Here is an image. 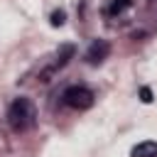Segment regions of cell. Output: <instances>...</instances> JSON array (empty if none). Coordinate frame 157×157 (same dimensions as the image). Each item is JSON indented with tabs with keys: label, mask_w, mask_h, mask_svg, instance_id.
Listing matches in <instances>:
<instances>
[{
	"label": "cell",
	"mask_w": 157,
	"mask_h": 157,
	"mask_svg": "<svg viewBox=\"0 0 157 157\" xmlns=\"http://www.w3.org/2000/svg\"><path fill=\"white\" fill-rule=\"evenodd\" d=\"M7 123L15 132H27L37 123V108L29 98H15L7 108Z\"/></svg>",
	"instance_id": "6da1fadb"
},
{
	"label": "cell",
	"mask_w": 157,
	"mask_h": 157,
	"mask_svg": "<svg viewBox=\"0 0 157 157\" xmlns=\"http://www.w3.org/2000/svg\"><path fill=\"white\" fill-rule=\"evenodd\" d=\"M61 98H64V103H66L69 108H74V110H88V108L96 103L93 91L86 88V86H69Z\"/></svg>",
	"instance_id": "7a4b0ae2"
},
{
	"label": "cell",
	"mask_w": 157,
	"mask_h": 157,
	"mask_svg": "<svg viewBox=\"0 0 157 157\" xmlns=\"http://www.w3.org/2000/svg\"><path fill=\"white\" fill-rule=\"evenodd\" d=\"M108 54H110V44H108L105 39H93L91 47L86 49V61L96 66V64H101L103 59H108Z\"/></svg>",
	"instance_id": "3957f363"
},
{
	"label": "cell",
	"mask_w": 157,
	"mask_h": 157,
	"mask_svg": "<svg viewBox=\"0 0 157 157\" xmlns=\"http://www.w3.org/2000/svg\"><path fill=\"white\" fill-rule=\"evenodd\" d=\"M74 52H76V49H74V44H64V47L59 49V54H56V59H54V64L49 66V71L44 74V78H42V81H49V76H52V74H54L56 69H61V66H66V61H69V59L74 56Z\"/></svg>",
	"instance_id": "277c9868"
},
{
	"label": "cell",
	"mask_w": 157,
	"mask_h": 157,
	"mask_svg": "<svg viewBox=\"0 0 157 157\" xmlns=\"http://www.w3.org/2000/svg\"><path fill=\"white\" fill-rule=\"evenodd\" d=\"M130 157H157V142H152V140L137 142L130 150Z\"/></svg>",
	"instance_id": "5b68a950"
},
{
	"label": "cell",
	"mask_w": 157,
	"mask_h": 157,
	"mask_svg": "<svg viewBox=\"0 0 157 157\" xmlns=\"http://www.w3.org/2000/svg\"><path fill=\"white\" fill-rule=\"evenodd\" d=\"M49 22H52V27H61V25L66 22V12H64V10H54L52 17H49Z\"/></svg>",
	"instance_id": "8992f818"
},
{
	"label": "cell",
	"mask_w": 157,
	"mask_h": 157,
	"mask_svg": "<svg viewBox=\"0 0 157 157\" xmlns=\"http://www.w3.org/2000/svg\"><path fill=\"white\" fill-rule=\"evenodd\" d=\"M140 101H142V103H150V101H152V91H150L147 86L140 88Z\"/></svg>",
	"instance_id": "52a82bcc"
}]
</instances>
